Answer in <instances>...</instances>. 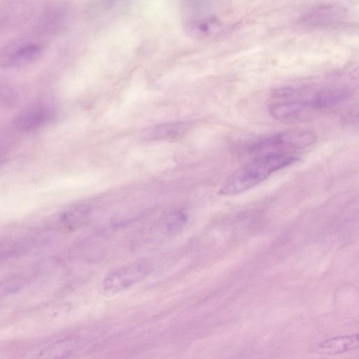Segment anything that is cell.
Instances as JSON below:
<instances>
[{"instance_id": "cell-1", "label": "cell", "mask_w": 359, "mask_h": 359, "mask_svg": "<svg viewBox=\"0 0 359 359\" xmlns=\"http://www.w3.org/2000/svg\"><path fill=\"white\" fill-rule=\"evenodd\" d=\"M298 161L292 155L269 151L260 154L236 170L224 183L219 194L234 196L259 184L274 172Z\"/></svg>"}, {"instance_id": "cell-2", "label": "cell", "mask_w": 359, "mask_h": 359, "mask_svg": "<svg viewBox=\"0 0 359 359\" xmlns=\"http://www.w3.org/2000/svg\"><path fill=\"white\" fill-rule=\"evenodd\" d=\"M316 139L313 130L294 129L259 138L249 144L248 150L252 153H266L279 149H302L313 144Z\"/></svg>"}, {"instance_id": "cell-3", "label": "cell", "mask_w": 359, "mask_h": 359, "mask_svg": "<svg viewBox=\"0 0 359 359\" xmlns=\"http://www.w3.org/2000/svg\"><path fill=\"white\" fill-rule=\"evenodd\" d=\"M148 273L142 264H133L117 269L104 280V288L108 292H118L142 280Z\"/></svg>"}, {"instance_id": "cell-4", "label": "cell", "mask_w": 359, "mask_h": 359, "mask_svg": "<svg viewBox=\"0 0 359 359\" xmlns=\"http://www.w3.org/2000/svg\"><path fill=\"white\" fill-rule=\"evenodd\" d=\"M54 109L48 104H34L19 113L14 126L22 131H34L46 125L54 116Z\"/></svg>"}, {"instance_id": "cell-5", "label": "cell", "mask_w": 359, "mask_h": 359, "mask_svg": "<svg viewBox=\"0 0 359 359\" xmlns=\"http://www.w3.org/2000/svg\"><path fill=\"white\" fill-rule=\"evenodd\" d=\"M316 112L307 99L291 100L272 104L269 107L271 116L281 122L293 123L309 118Z\"/></svg>"}, {"instance_id": "cell-6", "label": "cell", "mask_w": 359, "mask_h": 359, "mask_svg": "<svg viewBox=\"0 0 359 359\" xmlns=\"http://www.w3.org/2000/svg\"><path fill=\"white\" fill-rule=\"evenodd\" d=\"M351 91L342 88H325L318 90L307 98L311 107L316 111L327 109L345 102Z\"/></svg>"}, {"instance_id": "cell-7", "label": "cell", "mask_w": 359, "mask_h": 359, "mask_svg": "<svg viewBox=\"0 0 359 359\" xmlns=\"http://www.w3.org/2000/svg\"><path fill=\"white\" fill-rule=\"evenodd\" d=\"M359 337L358 334L341 335L324 340L318 346L320 353L325 355L341 354L358 349Z\"/></svg>"}, {"instance_id": "cell-8", "label": "cell", "mask_w": 359, "mask_h": 359, "mask_svg": "<svg viewBox=\"0 0 359 359\" xmlns=\"http://www.w3.org/2000/svg\"><path fill=\"white\" fill-rule=\"evenodd\" d=\"M43 51V47L39 43L25 44L13 52L7 63L14 67L28 65L36 61L41 56Z\"/></svg>"}, {"instance_id": "cell-9", "label": "cell", "mask_w": 359, "mask_h": 359, "mask_svg": "<svg viewBox=\"0 0 359 359\" xmlns=\"http://www.w3.org/2000/svg\"><path fill=\"white\" fill-rule=\"evenodd\" d=\"M19 93L15 86L7 79L0 77V107H9L15 104Z\"/></svg>"}, {"instance_id": "cell-10", "label": "cell", "mask_w": 359, "mask_h": 359, "mask_svg": "<svg viewBox=\"0 0 359 359\" xmlns=\"http://www.w3.org/2000/svg\"><path fill=\"white\" fill-rule=\"evenodd\" d=\"M25 283L26 279L22 275H11L0 278V297L19 291Z\"/></svg>"}, {"instance_id": "cell-11", "label": "cell", "mask_w": 359, "mask_h": 359, "mask_svg": "<svg viewBox=\"0 0 359 359\" xmlns=\"http://www.w3.org/2000/svg\"><path fill=\"white\" fill-rule=\"evenodd\" d=\"M185 221L186 217L182 213L172 212L164 220V229L167 232L175 233L182 228Z\"/></svg>"}]
</instances>
